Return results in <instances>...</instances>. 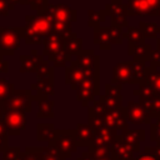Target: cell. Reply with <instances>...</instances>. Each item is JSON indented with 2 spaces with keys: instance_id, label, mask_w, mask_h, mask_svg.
Listing matches in <instances>:
<instances>
[{
  "instance_id": "obj_1",
  "label": "cell",
  "mask_w": 160,
  "mask_h": 160,
  "mask_svg": "<svg viewBox=\"0 0 160 160\" xmlns=\"http://www.w3.org/2000/svg\"><path fill=\"white\" fill-rule=\"evenodd\" d=\"M24 26V40L28 45L40 44L45 38L52 34V22L54 19L48 14L40 15H26Z\"/></svg>"
},
{
  "instance_id": "obj_2",
  "label": "cell",
  "mask_w": 160,
  "mask_h": 160,
  "mask_svg": "<svg viewBox=\"0 0 160 160\" xmlns=\"http://www.w3.org/2000/svg\"><path fill=\"white\" fill-rule=\"evenodd\" d=\"M21 39H24V26H0V49L2 55H14L18 48L20 46Z\"/></svg>"
},
{
  "instance_id": "obj_3",
  "label": "cell",
  "mask_w": 160,
  "mask_h": 160,
  "mask_svg": "<svg viewBox=\"0 0 160 160\" xmlns=\"http://www.w3.org/2000/svg\"><path fill=\"white\" fill-rule=\"evenodd\" d=\"M50 145L55 146L58 149V151L65 159L71 158V155L74 152H76V150H78V145L74 139V129L72 130H69V129L58 130L56 129L55 136H54L52 141L50 142Z\"/></svg>"
},
{
  "instance_id": "obj_4",
  "label": "cell",
  "mask_w": 160,
  "mask_h": 160,
  "mask_svg": "<svg viewBox=\"0 0 160 160\" xmlns=\"http://www.w3.org/2000/svg\"><path fill=\"white\" fill-rule=\"evenodd\" d=\"M31 104H32V98L30 90L21 89V90H14L12 95L8 100H5L1 105L4 108V111L16 110L28 114L31 111Z\"/></svg>"
},
{
  "instance_id": "obj_5",
  "label": "cell",
  "mask_w": 160,
  "mask_h": 160,
  "mask_svg": "<svg viewBox=\"0 0 160 160\" xmlns=\"http://www.w3.org/2000/svg\"><path fill=\"white\" fill-rule=\"evenodd\" d=\"M95 76H99V69L85 70L80 68V65L75 61V59H72L70 61V65H66L65 68V82L72 90H76L79 84L85 78H95Z\"/></svg>"
},
{
  "instance_id": "obj_6",
  "label": "cell",
  "mask_w": 160,
  "mask_h": 160,
  "mask_svg": "<svg viewBox=\"0 0 160 160\" xmlns=\"http://www.w3.org/2000/svg\"><path fill=\"white\" fill-rule=\"evenodd\" d=\"M76 100L82 104V106H88L90 101H94L95 96L99 95V76L95 78H85L75 90Z\"/></svg>"
},
{
  "instance_id": "obj_7",
  "label": "cell",
  "mask_w": 160,
  "mask_h": 160,
  "mask_svg": "<svg viewBox=\"0 0 160 160\" xmlns=\"http://www.w3.org/2000/svg\"><path fill=\"white\" fill-rule=\"evenodd\" d=\"M2 120L8 128V132L11 136H16L20 131L26 129V115L22 111L16 110H8L4 111Z\"/></svg>"
},
{
  "instance_id": "obj_8",
  "label": "cell",
  "mask_w": 160,
  "mask_h": 160,
  "mask_svg": "<svg viewBox=\"0 0 160 160\" xmlns=\"http://www.w3.org/2000/svg\"><path fill=\"white\" fill-rule=\"evenodd\" d=\"M46 12L54 20L74 22L78 19V11L66 4H49Z\"/></svg>"
},
{
  "instance_id": "obj_9",
  "label": "cell",
  "mask_w": 160,
  "mask_h": 160,
  "mask_svg": "<svg viewBox=\"0 0 160 160\" xmlns=\"http://www.w3.org/2000/svg\"><path fill=\"white\" fill-rule=\"evenodd\" d=\"M32 101H42L54 95V80H36L30 86Z\"/></svg>"
},
{
  "instance_id": "obj_10",
  "label": "cell",
  "mask_w": 160,
  "mask_h": 160,
  "mask_svg": "<svg viewBox=\"0 0 160 160\" xmlns=\"http://www.w3.org/2000/svg\"><path fill=\"white\" fill-rule=\"evenodd\" d=\"M44 44V50H42V56H46L48 60L50 61L56 54L62 51L64 48V38L56 35V34H51L48 38L44 39L42 41Z\"/></svg>"
},
{
  "instance_id": "obj_11",
  "label": "cell",
  "mask_w": 160,
  "mask_h": 160,
  "mask_svg": "<svg viewBox=\"0 0 160 160\" xmlns=\"http://www.w3.org/2000/svg\"><path fill=\"white\" fill-rule=\"evenodd\" d=\"M20 72H35L39 65L44 61V56L38 54V50L32 49L30 55H20Z\"/></svg>"
},
{
  "instance_id": "obj_12",
  "label": "cell",
  "mask_w": 160,
  "mask_h": 160,
  "mask_svg": "<svg viewBox=\"0 0 160 160\" xmlns=\"http://www.w3.org/2000/svg\"><path fill=\"white\" fill-rule=\"evenodd\" d=\"M74 139L78 148L90 146L94 140V129L89 124H78L74 129Z\"/></svg>"
},
{
  "instance_id": "obj_13",
  "label": "cell",
  "mask_w": 160,
  "mask_h": 160,
  "mask_svg": "<svg viewBox=\"0 0 160 160\" xmlns=\"http://www.w3.org/2000/svg\"><path fill=\"white\" fill-rule=\"evenodd\" d=\"M75 61L80 65V68L85 70L99 69V58L98 55H95L94 50L91 49H82L75 56Z\"/></svg>"
},
{
  "instance_id": "obj_14",
  "label": "cell",
  "mask_w": 160,
  "mask_h": 160,
  "mask_svg": "<svg viewBox=\"0 0 160 160\" xmlns=\"http://www.w3.org/2000/svg\"><path fill=\"white\" fill-rule=\"evenodd\" d=\"M82 50V39L78 36V34L71 32L69 36L64 38V48L62 51L72 59V56L78 55Z\"/></svg>"
},
{
  "instance_id": "obj_15",
  "label": "cell",
  "mask_w": 160,
  "mask_h": 160,
  "mask_svg": "<svg viewBox=\"0 0 160 160\" xmlns=\"http://www.w3.org/2000/svg\"><path fill=\"white\" fill-rule=\"evenodd\" d=\"M94 145H104V146H110L115 144V134L112 129L109 128H101L98 130H94Z\"/></svg>"
},
{
  "instance_id": "obj_16",
  "label": "cell",
  "mask_w": 160,
  "mask_h": 160,
  "mask_svg": "<svg viewBox=\"0 0 160 160\" xmlns=\"http://www.w3.org/2000/svg\"><path fill=\"white\" fill-rule=\"evenodd\" d=\"M105 11L111 15V20H112V25L118 28V26L125 25L124 9H122V5H121V1L120 0H112V2L106 6V10Z\"/></svg>"
},
{
  "instance_id": "obj_17",
  "label": "cell",
  "mask_w": 160,
  "mask_h": 160,
  "mask_svg": "<svg viewBox=\"0 0 160 160\" xmlns=\"http://www.w3.org/2000/svg\"><path fill=\"white\" fill-rule=\"evenodd\" d=\"M102 100L105 102V106L108 110H114L121 104V96L119 92L118 86L106 85L105 88V96H102Z\"/></svg>"
},
{
  "instance_id": "obj_18",
  "label": "cell",
  "mask_w": 160,
  "mask_h": 160,
  "mask_svg": "<svg viewBox=\"0 0 160 160\" xmlns=\"http://www.w3.org/2000/svg\"><path fill=\"white\" fill-rule=\"evenodd\" d=\"M55 126L50 122H39L36 125V140L50 144L55 136Z\"/></svg>"
},
{
  "instance_id": "obj_19",
  "label": "cell",
  "mask_w": 160,
  "mask_h": 160,
  "mask_svg": "<svg viewBox=\"0 0 160 160\" xmlns=\"http://www.w3.org/2000/svg\"><path fill=\"white\" fill-rule=\"evenodd\" d=\"M94 42L99 45L100 49H110V29L109 28H95L94 29Z\"/></svg>"
},
{
  "instance_id": "obj_20",
  "label": "cell",
  "mask_w": 160,
  "mask_h": 160,
  "mask_svg": "<svg viewBox=\"0 0 160 160\" xmlns=\"http://www.w3.org/2000/svg\"><path fill=\"white\" fill-rule=\"evenodd\" d=\"M54 115V101L50 99L42 100L38 102V112L36 118L38 119H52Z\"/></svg>"
},
{
  "instance_id": "obj_21",
  "label": "cell",
  "mask_w": 160,
  "mask_h": 160,
  "mask_svg": "<svg viewBox=\"0 0 160 160\" xmlns=\"http://www.w3.org/2000/svg\"><path fill=\"white\" fill-rule=\"evenodd\" d=\"M54 66L49 60H44L36 69V80H54Z\"/></svg>"
},
{
  "instance_id": "obj_22",
  "label": "cell",
  "mask_w": 160,
  "mask_h": 160,
  "mask_svg": "<svg viewBox=\"0 0 160 160\" xmlns=\"http://www.w3.org/2000/svg\"><path fill=\"white\" fill-rule=\"evenodd\" d=\"M112 84L116 82H126L129 81V64L128 62H122V64H118L114 68V76H112Z\"/></svg>"
},
{
  "instance_id": "obj_23",
  "label": "cell",
  "mask_w": 160,
  "mask_h": 160,
  "mask_svg": "<svg viewBox=\"0 0 160 160\" xmlns=\"http://www.w3.org/2000/svg\"><path fill=\"white\" fill-rule=\"evenodd\" d=\"M88 152L90 154V156H92L96 160H102V159H109V156L111 155V149L110 146H104V145H94L91 144L89 146Z\"/></svg>"
},
{
  "instance_id": "obj_24",
  "label": "cell",
  "mask_w": 160,
  "mask_h": 160,
  "mask_svg": "<svg viewBox=\"0 0 160 160\" xmlns=\"http://www.w3.org/2000/svg\"><path fill=\"white\" fill-rule=\"evenodd\" d=\"M72 22L70 21H60L54 20L52 22V34H56L61 38H66L72 32Z\"/></svg>"
},
{
  "instance_id": "obj_25",
  "label": "cell",
  "mask_w": 160,
  "mask_h": 160,
  "mask_svg": "<svg viewBox=\"0 0 160 160\" xmlns=\"http://www.w3.org/2000/svg\"><path fill=\"white\" fill-rule=\"evenodd\" d=\"M106 19L105 10H89L88 11V26L89 28H98L100 22H104Z\"/></svg>"
},
{
  "instance_id": "obj_26",
  "label": "cell",
  "mask_w": 160,
  "mask_h": 160,
  "mask_svg": "<svg viewBox=\"0 0 160 160\" xmlns=\"http://www.w3.org/2000/svg\"><path fill=\"white\" fill-rule=\"evenodd\" d=\"M19 160H42L41 146H26Z\"/></svg>"
},
{
  "instance_id": "obj_27",
  "label": "cell",
  "mask_w": 160,
  "mask_h": 160,
  "mask_svg": "<svg viewBox=\"0 0 160 160\" xmlns=\"http://www.w3.org/2000/svg\"><path fill=\"white\" fill-rule=\"evenodd\" d=\"M41 155H42V160H66L55 146L52 145H48V146H41Z\"/></svg>"
},
{
  "instance_id": "obj_28",
  "label": "cell",
  "mask_w": 160,
  "mask_h": 160,
  "mask_svg": "<svg viewBox=\"0 0 160 160\" xmlns=\"http://www.w3.org/2000/svg\"><path fill=\"white\" fill-rule=\"evenodd\" d=\"M15 88L11 82H9L5 78H0V104H2L11 96Z\"/></svg>"
},
{
  "instance_id": "obj_29",
  "label": "cell",
  "mask_w": 160,
  "mask_h": 160,
  "mask_svg": "<svg viewBox=\"0 0 160 160\" xmlns=\"http://www.w3.org/2000/svg\"><path fill=\"white\" fill-rule=\"evenodd\" d=\"M9 148V132L4 120H0V151L4 152Z\"/></svg>"
},
{
  "instance_id": "obj_30",
  "label": "cell",
  "mask_w": 160,
  "mask_h": 160,
  "mask_svg": "<svg viewBox=\"0 0 160 160\" xmlns=\"http://www.w3.org/2000/svg\"><path fill=\"white\" fill-rule=\"evenodd\" d=\"M71 60H72V59H71L70 56H68L64 51H61V52L56 54L50 61L52 62V66H54V68H66V64L70 62Z\"/></svg>"
},
{
  "instance_id": "obj_31",
  "label": "cell",
  "mask_w": 160,
  "mask_h": 160,
  "mask_svg": "<svg viewBox=\"0 0 160 160\" xmlns=\"http://www.w3.org/2000/svg\"><path fill=\"white\" fill-rule=\"evenodd\" d=\"M21 150L18 146H9L2 152V160H19L21 156Z\"/></svg>"
},
{
  "instance_id": "obj_32",
  "label": "cell",
  "mask_w": 160,
  "mask_h": 160,
  "mask_svg": "<svg viewBox=\"0 0 160 160\" xmlns=\"http://www.w3.org/2000/svg\"><path fill=\"white\" fill-rule=\"evenodd\" d=\"M15 5L10 0H0V16H8L10 10H14Z\"/></svg>"
},
{
  "instance_id": "obj_33",
  "label": "cell",
  "mask_w": 160,
  "mask_h": 160,
  "mask_svg": "<svg viewBox=\"0 0 160 160\" xmlns=\"http://www.w3.org/2000/svg\"><path fill=\"white\" fill-rule=\"evenodd\" d=\"M8 71H9V62L4 58H1L0 59V74H6Z\"/></svg>"
},
{
  "instance_id": "obj_34",
  "label": "cell",
  "mask_w": 160,
  "mask_h": 160,
  "mask_svg": "<svg viewBox=\"0 0 160 160\" xmlns=\"http://www.w3.org/2000/svg\"><path fill=\"white\" fill-rule=\"evenodd\" d=\"M76 160H96V159H94L92 156H90V154H89L88 151H85V152H82Z\"/></svg>"
},
{
  "instance_id": "obj_35",
  "label": "cell",
  "mask_w": 160,
  "mask_h": 160,
  "mask_svg": "<svg viewBox=\"0 0 160 160\" xmlns=\"http://www.w3.org/2000/svg\"><path fill=\"white\" fill-rule=\"evenodd\" d=\"M138 160H155V159H154V158H151V156H149V155H144V156L139 158Z\"/></svg>"
},
{
  "instance_id": "obj_36",
  "label": "cell",
  "mask_w": 160,
  "mask_h": 160,
  "mask_svg": "<svg viewBox=\"0 0 160 160\" xmlns=\"http://www.w3.org/2000/svg\"><path fill=\"white\" fill-rule=\"evenodd\" d=\"M2 116H4V108H2V105L0 104V120L2 119Z\"/></svg>"
},
{
  "instance_id": "obj_37",
  "label": "cell",
  "mask_w": 160,
  "mask_h": 160,
  "mask_svg": "<svg viewBox=\"0 0 160 160\" xmlns=\"http://www.w3.org/2000/svg\"><path fill=\"white\" fill-rule=\"evenodd\" d=\"M1 58H4V55H2V52H1V49H0V59Z\"/></svg>"
}]
</instances>
